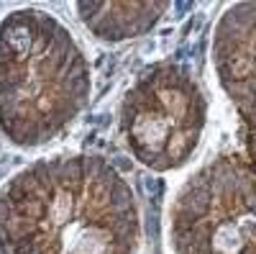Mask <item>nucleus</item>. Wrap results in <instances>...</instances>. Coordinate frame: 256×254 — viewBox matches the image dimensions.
<instances>
[{
    "label": "nucleus",
    "instance_id": "obj_1",
    "mask_svg": "<svg viewBox=\"0 0 256 254\" xmlns=\"http://www.w3.org/2000/svg\"><path fill=\"white\" fill-rule=\"evenodd\" d=\"M138 231L131 185L98 154L34 162L0 190L3 254H134Z\"/></svg>",
    "mask_w": 256,
    "mask_h": 254
},
{
    "label": "nucleus",
    "instance_id": "obj_2",
    "mask_svg": "<svg viewBox=\"0 0 256 254\" xmlns=\"http://www.w3.org/2000/svg\"><path fill=\"white\" fill-rule=\"evenodd\" d=\"M90 65L67 26L38 8L0 21V131L18 146L59 136L90 100Z\"/></svg>",
    "mask_w": 256,
    "mask_h": 254
},
{
    "label": "nucleus",
    "instance_id": "obj_3",
    "mask_svg": "<svg viewBox=\"0 0 256 254\" xmlns=\"http://www.w3.org/2000/svg\"><path fill=\"white\" fill-rule=\"evenodd\" d=\"M177 254H256V169L220 159L195 175L172 205Z\"/></svg>",
    "mask_w": 256,
    "mask_h": 254
},
{
    "label": "nucleus",
    "instance_id": "obj_4",
    "mask_svg": "<svg viewBox=\"0 0 256 254\" xmlns=\"http://www.w3.org/2000/svg\"><path fill=\"white\" fill-rule=\"evenodd\" d=\"M202 116V95L190 75L174 65H156L128 90L120 108V136L136 162L166 172L195 152Z\"/></svg>",
    "mask_w": 256,
    "mask_h": 254
},
{
    "label": "nucleus",
    "instance_id": "obj_5",
    "mask_svg": "<svg viewBox=\"0 0 256 254\" xmlns=\"http://www.w3.org/2000/svg\"><path fill=\"white\" fill-rule=\"evenodd\" d=\"M223 85L244 105L256 100V6H241L223 21L218 44Z\"/></svg>",
    "mask_w": 256,
    "mask_h": 254
},
{
    "label": "nucleus",
    "instance_id": "obj_6",
    "mask_svg": "<svg viewBox=\"0 0 256 254\" xmlns=\"http://www.w3.org/2000/svg\"><path fill=\"white\" fill-rule=\"evenodd\" d=\"M82 24L102 41L141 36L162 18L166 3H77Z\"/></svg>",
    "mask_w": 256,
    "mask_h": 254
}]
</instances>
